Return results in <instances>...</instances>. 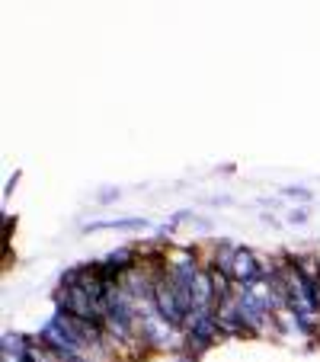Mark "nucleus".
Returning a JSON list of instances; mask_svg holds the SVG:
<instances>
[{
	"mask_svg": "<svg viewBox=\"0 0 320 362\" xmlns=\"http://www.w3.org/2000/svg\"><path fill=\"white\" fill-rule=\"evenodd\" d=\"M20 180H23V170H13V177L7 180V186H4V199H10L16 192V186H20Z\"/></svg>",
	"mask_w": 320,
	"mask_h": 362,
	"instance_id": "f8f14e48",
	"label": "nucleus"
},
{
	"mask_svg": "<svg viewBox=\"0 0 320 362\" xmlns=\"http://www.w3.org/2000/svg\"><path fill=\"white\" fill-rule=\"evenodd\" d=\"M10 231H16V218H10L7 215V218H4V238L7 240H10Z\"/></svg>",
	"mask_w": 320,
	"mask_h": 362,
	"instance_id": "4468645a",
	"label": "nucleus"
},
{
	"mask_svg": "<svg viewBox=\"0 0 320 362\" xmlns=\"http://www.w3.org/2000/svg\"><path fill=\"white\" fill-rule=\"evenodd\" d=\"M205 205H234L231 196H205Z\"/></svg>",
	"mask_w": 320,
	"mask_h": 362,
	"instance_id": "ddd939ff",
	"label": "nucleus"
},
{
	"mask_svg": "<svg viewBox=\"0 0 320 362\" xmlns=\"http://www.w3.org/2000/svg\"><path fill=\"white\" fill-rule=\"evenodd\" d=\"M192 292H196V308H215V282H211L208 269H202V273H198Z\"/></svg>",
	"mask_w": 320,
	"mask_h": 362,
	"instance_id": "423d86ee",
	"label": "nucleus"
},
{
	"mask_svg": "<svg viewBox=\"0 0 320 362\" xmlns=\"http://www.w3.org/2000/svg\"><path fill=\"white\" fill-rule=\"evenodd\" d=\"M83 279H87V263H74V267H64L61 276H58V288H64V292H74V288L83 286Z\"/></svg>",
	"mask_w": 320,
	"mask_h": 362,
	"instance_id": "0eeeda50",
	"label": "nucleus"
},
{
	"mask_svg": "<svg viewBox=\"0 0 320 362\" xmlns=\"http://www.w3.org/2000/svg\"><path fill=\"white\" fill-rule=\"evenodd\" d=\"M122 199V189H116V186H102L100 192H96V205H112Z\"/></svg>",
	"mask_w": 320,
	"mask_h": 362,
	"instance_id": "9d476101",
	"label": "nucleus"
},
{
	"mask_svg": "<svg viewBox=\"0 0 320 362\" xmlns=\"http://www.w3.org/2000/svg\"><path fill=\"white\" fill-rule=\"evenodd\" d=\"M259 221L266 228H285V218H275V212H259Z\"/></svg>",
	"mask_w": 320,
	"mask_h": 362,
	"instance_id": "9b49d317",
	"label": "nucleus"
},
{
	"mask_svg": "<svg viewBox=\"0 0 320 362\" xmlns=\"http://www.w3.org/2000/svg\"><path fill=\"white\" fill-rule=\"evenodd\" d=\"M183 334L202 340L205 346H215V343L225 340V337H221V327H218V315H215V308H196L192 315H186Z\"/></svg>",
	"mask_w": 320,
	"mask_h": 362,
	"instance_id": "f257e3e1",
	"label": "nucleus"
},
{
	"mask_svg": "<svg viewBox=\"0 0 320 362\" xmlns=\"http://www.w3.org/2000/svg\"><path fill=\"white\" fill-rule=\"evenodd\" d=\"M279 199H285V202H295V205H307L314 199V189H307V186L295 183V186H282L279 189Z\"/></svg>",
	"mask_w": 320,
	"mask_h": 362,
	"instance_id": "6e6552de",
	"label": "nucleus"
},
{
	"mask_svg": "<svg viewBox=\"0 0 320 362\" xmlns=\"http://www.w3.org/2000/svg\"><path fill=\"white\" fill-rule=\"evenodd\" d=\"M154 308H157V315L164 317L170 327H177V330H183V324H186V315H183V308H179V301H177V295H173V288H170V279H157V286H154Z\"/></svg>",
	"mask_w": 320,
	"mask_h": 362,
	"instance_id": "7ed1b4c3",
	"label": "nucleus"
},
{
	"mask_svg": "<svg viewBox=\"0 0 320 362\" xmlns=\"http://www.w3.org/2000/svg\"><path fill=\"white\" fill-rule=\"evenodd\" d=\"M307 221H311V209H307V205H292V209H288V215H285L288 228H301V225H307Z\"/></svg>",
	"mask_w": 320,
	"mask_h": 362,
	"instance_id": "1a4fd4ad",
	"label": "nucleus"
},
{
	"mask_svg": "<svg viewBox=\"0 0 320 362\" xmlns=\"http://www.w3.org/2000/svg\"><path fill=\"white\" fill-rule=\"evenodd\" d=\"M150 228V221L144 215H129V218H96V221H83L81 231L83 234H96V231H144Z\"/></svg>",
	"mask_w": 320,
	"mask_h": 362,
	"instance_id": "20e7f679",
	"label": "nucleus"
},
{
	"mask_svg": "<svg viewBox=\"0 0 320 362\" xmlns=\"http://www.w3.org/2000/svg\"><path fill=\"white\" fill-rule=\"evenodd\" d=\"M259 269H263V257H259L253 247L240 244L237 247V257H234V267H231L234 286H237V288H250V286H256V282H263Z\"/></svg>",
	"mask_w": 320,
	"mask_h": 362,
	"instance_id": "f03ea898",
	"label": "nucleus"
},
{
	"mask_svg": "<svg viewBox=\"0 0 320 362\" xmlns=\"http://www.w3.org/2000/svg\"><path fill=\"white\" fill-rule=\"evenodd\" d=\"M29 349H32V334H23V330H4L0 334V353L26 356Z\"/></svg>",
	"mask_w": 320,
	"mask_h": 362,
	"instance_id": "39448f33",
	"label": "nucleus"
}]
</instances>
